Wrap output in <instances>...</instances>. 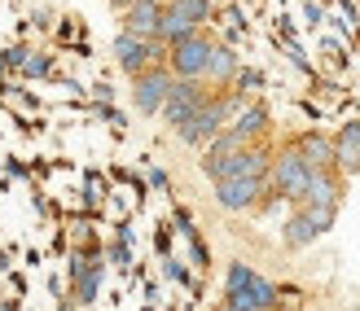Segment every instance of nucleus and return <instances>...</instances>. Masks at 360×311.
Wrapping results in <instances>:
<instances>
[{
	"label": "nucleus",
	"mask_w": 360,
	"mask_h": 311,
	"mask_svg": "<svg viewBox=\"0 0 360 311\" xmlns=\"http://www.w3.org/2000/svg\"><path fill=\"white\" fill-rule=\"evenodd\" d=\"M207 58H211V40L198 35V31L185 35V40H176V44H167V66H172L176 79H202Z\"/></svg>",
	"instance_id": "20e7f679"
},
{
	"label": "nucleus",
	"mask_w": 360,
	"mask_h": 311,
	"mask_svg": "<svg viewBox=\"0 0 360 311\" xmlns=\"http://www.w3.org/2000/svg\"><path fill=\"white\" fill-rule=\"evenodd\" d=\"M250 277H255V272H250L246 263H229V281H224V294H238V289H246V285H250Z\"/></svg>",
	"instance_id": "aec40b11"
},
{
	"label": "nucleus",
	"mask_w": 360,
	"mask_h": 311,
	"mask_svg": "<svg viewBox=\"0 0 360 311\" xmlns=\"http://www.w3.org/2000/svg\"><path fill=\"white\" fill-rule=\"evenodd\" d=\"M158 18H163L158 0H132V5L123 9V31L141 35V40H158Z\"/></svg>",
	"instance_id": "6e6552de"
},
{
	"label": "nucleus",
	"mask_w": 360,
	"mask_h": 311,
	"mask_svg": "<svg viewBox=\"0 0 360 311\" xmlns=\"http://www.w3.org/2000/svg\"><path fill=\"white\" fill-rule=\"evenodd\" d=\"M115 62L128 70V75H141V70L167 62V44H163V40H141V35L119 31V35H115Z\"/></svg>",
	"instance_id": "7ed1b4c3"
},
{
	"label": "nucleus",
	"mask_w": 360,
	"mask_h": 311,
	"mask_svg": "<svg viewBox=\"0 0 360 311\" xmlns=\"http://www.w3.org/2000/svg\"><path fill=\"white\" fill-rule=\"evenodd\" d=\"M198 27L189 22L185 13H176L172 5H163V18H158V40L163 44H176V40H185V35H193Z\"/></svg>",
	"instance_id": "2eb2a0df"
},
{
	"label": "nucleus",
	"mask_w": 360,
	"mask_h": 311,
	"mask_svg": "<svg viewBox=\"0 0 360 311\" xmlns=\"http://www.w3.org/2000/svg\"><path fill=\"white\" fill-rule=\"evenodd\" d=\"M136 84H132V101H136V110L141 114H158L163 110V101H167V93H172V70L167 66H150V70H141V75H132Z\"/></svg>",
	"instance_id": "423d86ee"
},
{
	"label": "nucleus",
	"mask_w": 360,
	"mask_h": 311,
	"mask_svg": "<svg viewBox=\"0 0 360 311\" xmlns=\"http://www.w3.org/2000/svg\"><path fill=\"white\" fill-rule=\"evenodd\" d=\"M268 162H273V154H268L264 145H246V150L224 154V158H202V171L211 180H233V176H259V180H268Z\"/></svg>",
	"instance_id": "f03ea898"
},
{
	"label": "nucleus",
	"mask_w": 360,
	"mask_h": 311,
	"mask_svg": "<svg viewBox=\"0 0 360 311\" xmlns=\"http://www.w3.org/2000/svg\"><path fill=\"white\" fill-rule=\"evenodd\" d=\"M110 259H115V263H123V267L132 263V254H128V237H119V241L110 246Z\"/></svg>",
	"instance_id": "b1692460"
},
{
	"label": "nucleus",
	"mask_w": 360,
	"mask_h": 311,
	"mask_svg": "<svg viewBox=\"0 0 360 311\" xmlns=\"http://www.w3.org/2000/svg\"><path fill=\"white\" fill-rule=\"evenodd\" d=\"M167 5H172L176 13H185L193 27H198V22H207V18H211V0H167Z\"/></svg>",
	"instance_id": "a211bd4d"
},
{
	"label": "nucleus",
	"mask_w": 360,
	"mask_h": 311,
	"mask_svg": "<svg viewBox=\"0 0 360 311\" xmlns=\"http://www.w3.org/2000/svg\"><path fill=\"white\" fill-rule=\"evenodd\" d=\"M110 5H119V9H128V5H132V0H110Z\"/></svg>",
	"instance_id": "2f4dec72"
},
{
	"label": "nucleus",
	"mask_w": 360,
	"mask_h": 311,
	"mask_svg": "<svg viewBox=\"0 0 360 311\" xmlns=\"http://www.w3.org/2000/svg\"><path fill=\"white\" fill-rule=\"evenodd\" d=\"M277 31L285 35V40H290V35H295V22H290V18H277Z\"/></svg>",
	"instance_id": "7c9ffc66"
},
{
	"label": "nucleus",
	"mask_w": 360,
	"mask_h": 311,
	"mask_svg": "<svg viewBox=\"0 0 360 311\" xmlns=\"http://www.w3.org/2000/svg\"><path fill=\"white\" fill-rule=\"evenodd\" d=\"M93 97H97V101H110V97H115V88H110V84H97V88H93Z\"/></svg>",
	"instance_id": "c756f323"
},
{
	"label": "nucleus",
	"mask_w": 360,
	"mask_h": 311,
	"mask_svg": "<svg viewBox=\"0 0 360 311\" xmlns=\"http://www.w3.org/2000/svg\"><path fill=\"white\" fill-rule=\"evenodd\" d=\"M141 311H158V307H154V303H150V307H141Z\"/></svg>",
	"instance_id": "473e14b6"
},
{
	"label": "nucleus",
	"mask_w": 360,
	"mask_h": 311,
	"mask_svg": "<svg viewBox=\"0 0 360 311\" xmlns=\"http://www.w3.org/2000/svg\"><path fill=\"white\" fill-rule=\"evenodd\" d=\"M176 224H180V232H185V237H193V219H189L185 206H176Z\"/></svg>",
	"instance_id": "bb28decb"
},
{
	"label": "nucleus",
	"mask_w": 360,
	"mask_h": 311,
	"mask_svg": "<svg viewBox=\"0 0 360 311\" xmlns=\"http://www.w3.org/2000/svg\"><path fill=\"white\" fill-rule=\"evenodd\" d=\"M154 250L167 259V250H172V237H167V228H158V232H154Z\"/></svg>",
	"instance_id": "a878e982"
},
{
	"label": "nucleus",
	"mask_w": 360,
	"mask_h": 311,
	"mask_svg": "<svg viewBox=\"0 0 360 311\" xmlns=\"http://www.w3.org/2000/svg\"><path fill=\"white\" fill-rule=\"evenodd\" d=\"M22 62H27V48L22 44H13V48L0 53V66H5V70H22Z\"/></svg>",
	"instance_id": "5701e85b"
},
{
	"label": "nucleus",
	"mask_w": 360,
	"mask_h": 311,
	"mask_svg": "<svg viewBox=\"0 0 360 311\" xmlns=\"http://www.w3.org/2000/svg\"><path fill=\"white\" fill-rule=\"evenodd\" d=\"M150 185L154 189H167V171L163 167H150Z\"/></svg>",
	"instance_id": "cd10ccee"
},
{
	"label": "nucleus",
	"mask_w": 360,
	"mask_h": 311,
	"mask_svg": "<svg viewBox=\"0 0 360 311\" xmlns=\"http://www.w3.org/2000/svg\"><path fill=\"white\" fill-rule=\"evenodd\" d=\"M334 167L347 171V176H360V119L338 127V136H334Z\"/></svg>",
	"instance_id": "1a4fd4ad"
},
{
	"label": "nucleus",
	"mask_w": 360,
	"mask_h": 311,
	"mask_svg": "<svg viewBox=\"0 0 360 311\" xmlns=\"http://www.w3.org/2000/svg\"><path fill=\"white\" fill-rule=\"evenodd\" d=\"M303 18H308L312 27H321V5H312V0H308V5H303Z\"/></svg>",
	"instance_id": "c85d7f7f"
},
{
	"label": "nucleus",
	"mask_w": 360,
	"mask_h": 311,
	"mask_svg": "<svg viewBox=\"0 0 360 311\" xmlns=\"http://www.w3.org/2000/svg\"><path fill=\"white\" fill-rule=\"evenodd\" d=\"M246 294L259 303V311H273L277 307V285H268L264 277H250V285H246Z\"/></svg>",
	"instance_id": "f3484780"
},
{
	"label": "nucleus",
	"mask_w": 360,
	"mask_h": 311,
	"mask_svg": "<svg viewBox=\"0 0 360 311\" xmlns=\"http://www.w3.org/2000/svg\"><path fill=\"white\" fill-rule=\"evenodd\" d=\"M295 150L308 158L312 171H334V136H326V132H303L295 140Z\"/></svg>",
	"instance_id": "9d476101"
},
{
	"label": "nucleus",
	"mask_w": 360,
	"mask_h": 311,
	"mask_svg": "<svg viewBox=\"0 0 360 311\" xmlns=\"http://www.w3.org/2000/svg\"><path fill=\"white\" fill-rule=\"evenodd\" d=\"M220 311H233V307H220Z\"/></svg>",
	"instance_id": "72a5a7b5"
},
{
	"label": "nucleus",
	"mask_w": 360,
	"mask_h": 311,
	"mask_svg": "<svg viewBox=\"0 0 360 311\" xmlns=\"http://www.w3.org/2000/svg\"><path fill=\"white\" fill-rule=\"evenodd\" d=\"M316 237H321V232H316V224L308 219V211H303V206H299L290 219H285V228H281V241L290 246V250H303V246H312Z\"/></svg>",
	"instance_id": "4468645a"
},
{
	"label": "nucleus",
	"mask_w": 360,
	"mask_h": 311,
	"mask_svg": "<svg viewBox=\"0 0 360 311\" xmlns=\"http://www.w3.org/2000/svg\"><path fill=\"white\" fill-rule=\"evenodd\" d=\"M233 75H238V53H233L229 44H211V58H207L202 79L207 84H229Z\"/></svg>",
	"instance_id": "ddd939ff"
},
{
	"label": "nucleus",
	"mask_w": 360,
	"mask_h": 311,
	"mask_svg": "<svg viewBox=\"0 0 360 311\" xmlns=\"http://www.w3.org/2000/svg\"><path fill=\"white\" fill-rule=\"evenodd\" d=\"M268 180L259 176H233V180H215V202H220L224 211H250L264 197Z\"/></svg>",
	"instance_id": "0eeeda50"
},
{
	"label": "nucleus",
	"mask_w": 360,
	"mask_h": 311,
	"mask_svg": "<svg viewBox=\"0 0 360 311\" xmlns=\"http://www.w3.org/2000/svg\"><path fill=\"white\" fill-rule=\"evenodd\" d=\"M299 202H308V206H338V176L334 171H312V180H308V189H303Z\"/></svg>",
	"instance_id": "f8f14e48"
},
{
	"label": "nucleus",
	"mask_w": 360,
	"mask_h": 311,
	"mask_svg": "<svg viewBox=\"0 0 360 311\" xmlns=\"http://www.w3.org/2000/svg\"><path fill=\"white\" fill-rule=\"evenodd\" d=\"M22 75H31V79H44V75H53V62H49V53H27V62H22Z\"/></svg>",
	"instance_id": "6ab92c4d"
},
{
	"label": "nucleus",
	"mask_w": 360,
	"mask_h": 311,
	"mask_svg": "<svg viewBox=\"0 0 360 311\" xmlns=\"http://www.w3.org/2000/svg\"><path fill=\"white\" fill-rule=\"evenodd\" d=\"M189 246H193V259H198V267H211V254H207V246L198 241V232L189 237Z\"/></svg>",
	"instance_id": "393cba45"
},
{
	"label": "nucleus",
	"mask_w": 360,
	"mask_h": 311,
	"mask_svg": "<svg viewBox=\"0 0 360 311\" xmlns=\"http://www.w3.org/2000/svg\"><path fill=\"white\" fill-rule=\"evenodd\" d=\"M308 180H312V167L295 145H285V150L268 162V185H273V193L285 197V202H295V206H299L303 189H308Z\"/></svg>",
	"instance_id": "f257e3e1"
},
{
	"label": "nucleus",
	"mask_w": 360,
	"mask_h": 311,
	"mask_svg": "<svg viewBox=\"0 0 360 311\" xmlns=\"http://www.w3.org/2000/svg\"><path fill=\"white\" fill-rule=\"evenodd\" d=\"M233 84H238V93H255V88H264V70H238Z\"/></svg>",
	"instance_id": "412c9836"
},
{
	"label": "nucleus",
	"mask_w": 360,
	"mask_h": 311,
	"mask_svg": "<svg viewBox=\"0 0 360 311\" xmlns=\"http://www.w3.org/2000/svg\"><path fill=\"white\" fill-rule=\"evenodd\" d=\"M229 127H238L242 140H246V145H255V140L268 132V105H264V101H246L238 114L229 119Z\"/></svg>",
	"instance_id": "9b49d317"
},
{
	"label": "nucleus",
	"mask_w": 360,
	"mask_h": 311,
	"mask_svg": "<svg viewBox=\"0 0 360 311\" xmlns=\"http://www.w3.org/2000/svg\"><path fill=\"white\" fill-rule=\"evenodd\" d=\"M75 277V303H93L97 289H101V263H88L79 272H70Z\"/></svg>",
	"instance_id": "dca6fc26"
},
{
	"label": "nucleus",
	"mask_w": 360,
	"mask_h": 311,
	"mask_svg": "<svg viewBox=\"0 0 360 311\" xmlns=\"http://www.w3.org/2000/svg\"><path fill=\"white\" fill-rule=\"evenodd\" d=\"M163 272H167V281H180V285H198L193 277H189V272H185V263H176V259H163Z\"/></svg>",
	"instance_id": "4be33fe9"
},
{
	"label": "nucleus",
	"mask_w": 360,
	"mask_h": 311,
	"mask_svg": "<svg viewBox=\"0 0 360 311\" xmlns=\"http://www.w3.org/2000/svg\"><path fill=\"white\" fill-rule=\"evenodd\" d=\"M211 93H207V84L202 79H172V93H167V101H163V110L158 114L167 119V127H180L193 110H202V101H207Z\"/></svg>",
	"instance_id": "39448f33"
}]
</instances>
